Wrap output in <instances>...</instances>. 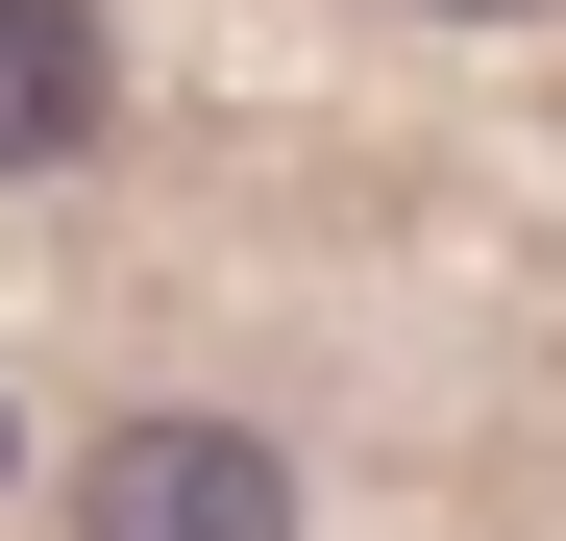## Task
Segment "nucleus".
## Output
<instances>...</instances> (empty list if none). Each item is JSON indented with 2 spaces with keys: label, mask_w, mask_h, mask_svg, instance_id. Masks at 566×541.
Returning <instances> with one entry per match:
<instances>
[{
  "label": "nucleus",
  "mask_w": 566,
  "mask_h": 541,
  "mask_svg": "<svg viewBox=\"0 0 566 541\" xmlns=\"http://www.w3.org/2000/svg\"><path fill=\"white\" fill-rule=\"evenodd\" d=\"M74 541H296V468L247 418H99L74 443Z\"/></svg>",
  "instance_id": "obj_1"
},
{
  "label": "nucleus",
  "mask_w": 566,
  "mask_h": 541,
  "mask_svg": "<svg viewBox=\"0 0 566 541\" xmlns=\"http://www.w3.org/2000/svg\"><path fill=\"white\" fill-rule=\"evenodd\" d=\"M99 148V0H0V172Z\"/></svg>",
  "instance_id": "obj_2"
},
{
  "label": "nucleus",
  "mask_w": 566,
  "mask_h": 541,
  "mask_svg": "<svg viewBox=\"0 0 566 541\" xmlns=\"http://www.w3.org/2000/svg\"><path fill=\"white\" fill-rule=\"evenodd\" d=\"M443 25H517V0H443Z\"/></svg>",
  "instance_id": "obj_3"
}]
</instances>
